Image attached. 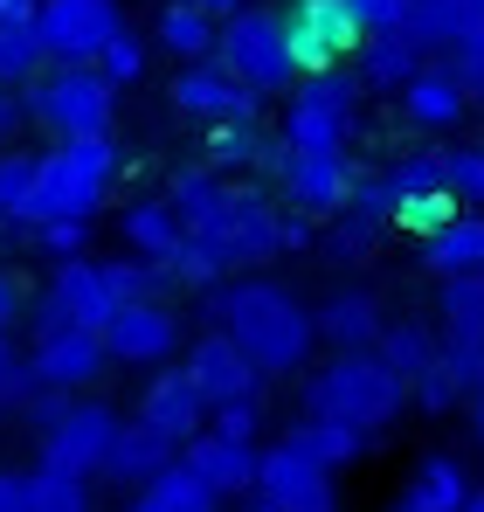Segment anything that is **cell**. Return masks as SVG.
Segmentation results:
<instances>
[{"label": "cell", "instance_id": "obj_3", "mask_svg": "<svg viewBox=\"0 0 484 512\" xmlns=\"http://www.w3.org/2000/svg\"><path fill=\"white\" fill-rule=\"evenodd\" d=\"M118 180V146L111 139H77V146H49L42 167H35V208H28V229H49V222H90L104 208Z\"/></svg>", "mask_w": 484, "mask_h": 512}, {"label": "cell", "instance_id": "obj_27", "mask_svg": "<svg viewBox=\"0 0 484 512\" xmlns=\"http://www.w3.org/2000/svg\"><path fill=\"white\" fill-rule=\"evenodd\" d=\"M422 263L450 284V277H484V215H457L443 236L422 243Z\"/></svg>", "mask_w": 484, "mask_h": 512}, {"label": "cell", "instance_id": "obj_6", "mask_svg": "<svg viewBox=\"0 0 484 512\" xmlns=\"http://www.w3.org/2000/svg\"><path fill=\"white\" fill-rule=\"evenodd\" d=\"M360 77L346 70H325V77H305L298 97H291V118H284V146L291 153H339L346 160V139L360 125Z\"/></svg>", "mask_w": 484, "mask_h": 512}, {"label": "cell", "instance_id": "obj_35", "mask_svg": "<svg viewBox=\"0 0 484 512\" xmlns=\"http://www.w3.org/2000/svg\"><path fill=\"white\" fill-rule=\"evenodd\" d=\"M388 180H395V194L402 201H429V194H450V153H408L402 167H388Z\"/></svg>", "mask_w": 484, "mask_h": 512}, {"label": "cell", "instance_id": "obj_26", "mask_svg": "<svg viewBox=\"0 0 484 512\" xmlns=\"http://www.w3.org/2000/svg\"><path fill=\"white\" fill-rule=\"evenodd\" d=\"M160 42L194 70V63H215L222 56V21L208 14V7H180V0H166L160 7Z\"/></svg>", "mask_w": 484, "mask_h": 512}, {"label": "cell", "instance_id": "obj_56", "mask_svg": "<svg viewBox=\"0 0 484 512\" xmlns=\"http://www.w3.org/2000/svg\"><path fill=\"white\" fill-rule=\"evenodd\" d=\"M125 512H160V506H153V499H146V492H139V499H132V506H125Z\"/></svg>", "mask_w": 484, "mask_h": 512}, {"label": "cell", "instance_id": "obj_48", "mask_svg": "<svg viewBox=\"0 0 484 512\" xmlns=\"http://www.w3.org/2000/svg\"><path fill=\"white\" fill-rule=\"evenodd\" d=\"M35 125V97L28 90H0V139H21Z\"/></svg>", "mask_w": 484, "mask_h": 512}, {"label": "cell", "instance_id": "obj_8", "mask_svg": "<svg viewBox=\"0 0 484 512\" xmlns=\"http://www.w3.org/2000/svg\"><path fill=\"white\" fill-rule=\"evenodd\" d=\"M35 28H42V49L56 70H97L104 49L125 35V14H118V0H42Z\"/></svg>", "mask_w": 484, "mask_h": 512}, {"label": "cell", "instance_id": "obj_57", "mask_svg": "<svg viewBox=\"0 0 484 512\" xmlns=\"http://www.w3.org/2000/svg\"><path fill=\"white\" fill-rule=\"evenodd\" d=\"M464 512H484V492H471V506H464Z\"/></svg>", "mask_w": 484, "mask_h": 512}, {"label": "cell", "instance_id": "obj_11", "mask_svg": "<svg viewBox=\"0 0 484 512\" xmlns=\"http://www.w3.org/2000/svg\"><path fill=\"white\" fill-rule=\"evenodd\" d=\"M125 416L111 402H70V416L42 436V471H70V478H104L111 443H118Z\"/></svg>", "mask_w": 484, "mask_h": 512}, {"label": "cell", "instance_id": "obj_1", "mask_svg": "<svg viewBox=\"0 0 484 512\" xmlns=\"http://www.w3.org/2000/svg\"><path fill=\"white\" fill-rule=\"evenodd\" d=\"M208 333H229V340L270 374H298L312 360V340H319V312H305L277 277H236L222 291H208Z\"/></svg>", "mask_w": 484, "mask_h": 512}, {"label": "cell", "instance_id": "obj_29", "mask_svg": "<svg viewBox=\"0 0 484 512\" xmlns=\"http://www.w3.org/2000/svg\"><path fill=\"white\" fill-rule=\"evenodd\" d=\"M56 63L42 49V28L35 21H0V90H21V84H42Z\"/></svg>", "mask_w": 484, "mask_h": 512}, {"label": "cell", "instance_id": "obj_12", "mask_svg": "<svg viewBox=\"0 0 484 512\" xmlns=\"http://www.w3.org/2000/svg\"><path fill=\"white\" fill-rule=\"evenodd\" d=\"M256 512H339L332 492V471L312 464L298 443H270L263 450V471H256Z\"/></svg>", "mask_w": 484, "mask_h": 512}, {"label": "cell", "instance_id": "obj_59", "mask_svg": "<svg viewBox=\"0 0 484 512\" xmlns=\"http://www.w3.org/2000/svg\"><path fill=\"white\" fill-rule=\"evenodd\" d=\"M180 7H201V0H180Z\"/></svg>", "mask_w": 484, "mask_h": 512}, {"label": "cell", "instance_id": "obj_44", "mask_svg": "<svg viewBox=\"0 0 484 512\" xmlns=\"http://www.w3.org/2000/svg\"><path fill=\"white\" fill-rule=\"evenodd\" d=\"M346 7H353L360 35H402V21H408L415 0H346Z\"/></svg>", "mask_w": 484, "mask_h": 512}, {"label": "cell", "instance_id": "obj_41", "mask_svg": "<svg viewBox=\"0 0 484 512\" xmlns=\"http://www.w3.org/2000/svg\"><path fill=\"white\" fill-rule=\"evenodd\" d=\"M395 222H402L408 236H422V243H429V236H443V229L457 222V194H429V201H402V215H395Z\"/></svg>", "mask_w": 484, "mask_h": 512}, {"label": "cell", "instance_id": "obj_55", "mask_svg": "<svg viewBox=\"0 0 484 512\" xmlns=\"http://www.w3.org/2000/svg\"><path fill=\"white\" fill-rule=\"evenodd\" d=\"M464 14H471V21H478V35H484V0H464Z\"/></svg>", "mask_w": 484, "mask_h": 512}, {"label": "cell", "instance_id": "obj_49", "mask_svg": "<svg viewBox=\"0 0 484 512\" xmlns=\"http://www.w3.org/2000/svg\"><path fill=\"white\" fill-rule=\"evenodd\" d=\"M28 312V298H21V277L14 270H0V340H7V326Z\"/></svg>", "mask_w": 484, "mask_h": 512}, {"label": "cell", "instance_id": "obj_40", "mask_svg": "<svg viewBox=\"0 0 484 512\" xmlns=\"http://www.w3.org/2000/svg\"><path fill=\"white\" fill-rule=\"evenodd\" d=\"M353 215H360V222H374V229H388V222L402 215L395 180H388V173H360V187H353Z\"/></svg>", "mask_w": 484, "mask_h": 512}, {"label": "cell", "instance_id": "obj_14", "mask_svg": "<svg viewBox=\"0 0 484 512\" xmlns=\"http://www.w3.org/2000/svg\"><path fill=\"white\" fill-rule=\"evenodd\" d=\"M180 367H187V381L201 388L208 409H236V402H256V395H263V367H256L229 333H201V340L187 346Z\"/></svg>", "mask_w": 484, "mask_h": 512}, {"label": "cell", "instance_id": "obj_13", "mask_svg": "<svg viewBox=\"0 0 484 512\" xmlns=\"http://www.w3.org/2000/svg\"><path fill=\"white\" fill-rule=\"evenodd\" d=\"M173 111H180V118H201V125L215 132V125H256L263 97L215 56V63H194V70L173 77Z\"/></svg>", "mask_w": 484, "mask_h": 512}, {"label": "cell", "instance_id": "obj_45", "mask_svg": "<svg viewBox=\"0 0 484 512\" xmlns=\"http://www.w3.org/2000/svg\"><path fill=\"white\" fill-rule=\"evenodd\" d=\"M374 236H381L374 222H360V215H346V222H339V229L325 236V256H332V263H360V256L374 250Z\"/></svg>", "mask_w": 484, "mask_h": 512}, {"label": "cell", "instance_id": "obj_31", "mask_svg": "<svg viewBox=\"0 0 484 512\" xmlns=\"http://www.w3.org/2000/svg\"><path fill=\"white\" fill-rule=\"evenodd\" d=\"M436 319H443L450 346H478L484 353V277H450L443 298H436Z\"/></svg>", "mask_w": 484, "mask_h": 512}, {"label": "cell", "instance_id": "obj_25", "mask_svg": "<svg viewBox=\"0 0 484 512\" xmlns=\"http://www.w3.org/2000/svg\"><path fill=\"white\" fill-rule=\"evenodd\" d=\"M422 70H429V56H422L408 35H367V42H360V84H367V90L402 97Z\"/></svg>", "mask_w": 484, "mask_h": 512}, {"label": "cell", "instance_id": "obj_33", "mask_svg": "<svg viewBox=\"0 0 484 512\" xmlns=\"http://www.w3.org/2000/svg\"><path fill=\"white\" fill-rule=\"evenodd\" d=\"M104 277H111L118 305H166V291H173V270L166 263H146V256H111Z\"/></svg>", "mask_w": 484, "mask_h": 512}, {"label": "cell", "instance_id": "obj_42", "mask_svg": "<svg viewBox=\"0 0 484 512\" xmlns=\"http://www.w3.org/2000/svg\"><path fill=\"white\" fill-rule=\"evenodd\" d=\"M450 194H457L471 215H484V146H457V153H450Z\"/></svg>", "mask_w": 484, "mask_h": 512}, {"label": "cell", "instance_id": "obj_18", "mask_svg": "<svg viewBox=\"0 0 484 512\" xmlns=\"http://www.w3.org/2000/svg\"><path fill=\"white\" fill-rule=\"evenodd\" d=\"M28 367H35L42 388L77 395V388H90V381L111 367V346H104V333H49V340H35Z\"/></svg>", "mask_w": 484, "mask_h": 512}, {"label": "cell", "instance_id": "obj_16", "mask_svg": "<svg viewBox=\"0 0 484 512\" xmlns=\"http://www.w3.org/2000/svg\"><path fill=\"white\" fill-rule=\"evenodd\" d=\"M139 423H146V429H160L173 450H187L194 436H208L215 409L201 402V388L187 381V367H160V374L146 381V395H139Z\"/></svg>", "mask_w": 484, "mask_h": 512}, {"label": "cell", "instance_id": "obj_9", "mask_svg": "<svg viewBox=\"0 0 484 512\" xmlns=\"http://www.w3.org/2000/svg\"><path fill=\"white\" fill-rule=\"evenodd\" d=\"M222 63H229V70H236V77L256 90V97H277V90H291L298 63H291L284 14H277V7H249V14H236V21L222 28Z\"/></svg>", "mask_w": 484, "mask_h": 512}, {"label": "cell", "instance_id": "obj_22", "mask_svg": "<svg viewBox=\"0 0 484 512\" xmlns=\"http://www.w3.org/2000/svg\"><path fill=\"white\" fill-rule=\"evenodd\" d=\"M471 492H478L471 471H464L450 450H429V457L408 471V485L395 492V506H388V512H464V506H471Z\"/></svg>", "mask_w": 484, "mask_h": 512}, {"label": "cell", "instance_id": "obj_5", "mask_svg": "<svg viewBox=\"0 0 484 512\" xmlns=\"http://www.w3.org/2000/svg\"><path fill=\"white\" fill-rule=\"evenodd\" d=\"M28 97H35V125L56 132V146L111 139L118 84H104V70H49L42 84H28Z\"/></svg>", "mask_w": 484, "mask_h": 512}, {"label": "cell", "instance_id": "obj_24", "mask_svg": "<svg viewBox=\"0 0 484 512\" xmlns=\"http://www.w3.org/2000/svg\"><path fill=\"white\" fill-rule=\"evenodd\" d=\"M118 229H125V250L146 256V263H173V256L187 250V222H180V208H173L166 194H153V201H132Z\"/></svg>", "mask_w": 484, "mask_h": 512}, {"label": "cell", "instance_id": "obj_38", "mask_svg": "<svg viewBox=\"0 0 484 512\" xmlns=\"http://www.w3.org/2000/svg\"><path fill=\"white\" fill-rule=\"evenodd\" d=\"M166 270H173V284H180V291H222V277H229V263L208 250V243H194V236H187V250L173 256Z\"/></svg>", "mask_w": 484, "mask_h": 512}, {"label": "cell", "instance_id": "obj_52", "mask_svg": "<svg viewBox=\"0 0 484 512\" xmlns=\"http://www.w3.org/2000/svg\"><path fill=\"white\" fill-rule=\"evenodd\" d=\"M21 367H28V360H21V353H14V346L0 340V388H7V381H14V374H21Z\"/></svg>", "mask_w": 484, "mask_h": 512}, {"label": "cell", "instance_id": "obj_47", "mask_svg": "<svg viewBox=\"0 0 484 512\" xmlns=\"http://www.w3.org/2000/svg\"><path fill=\"white\" fill-rule=\"evenodd\" d=\"M215 436H229V443H256V429H263V402H236V409H215Z\"/></svg>", "mask_w": 484, "mask_h": 512}, {"label": "cell", "instance_id": "obj_37", "mask_svg": "<svg viewBox=\"0 0 484 512\" xmlns=\"http://www.w3.org/2000/svg\"><path fill=\"white\" fill-rule=\"evenodd\" d=\"M28 499H35V512H90V478H70V471H28Z\"/></svg>", "mask_w": 484, "mask_h": 512}, {"label": "cell", "instance_id": "obj_36", "mask_svg": "<svg viewBox=\"0 0 484 512\" xmlns=\"http://www.w3.org/2000/svg\"><path fill=\"white\" fill-rule=\"evenodd\" d=\"M146 499H153L160 512H222V499H215V492H208L187 464H173L160 485H146Z\"/></svg>", "mask_w": 484, "mask_h": 512}, {"label": "cell", "instance_id": "obj_15", "mask_svg": "<svg viewBox=\"0 0 484 512\" xmlns=\"http://www.w3.org/2000/svg\"><path fill=\"white\" fill-rule=\"evenodd\" d=\"M277 187L291 194L298 215H353V187L360 173L346 167L339 153H277Z\"/></svg>", "mask_w": 484, "mask_h": 512}, {"label": "cell", "instance_id": "obj_51", "mask_svg": "<svg viewBox=\"0 0 484 512\" xmlns=\"http://www.w3.org/2000/svg\"><path fill=\"white\" fill-rule=\"evenodd\" d=\"M201 7H208V14H215V21H222V28H229V21H236V14H249V0H201Z\"/></svg>", "mask_w": 484, "mask_h": 512}, {"label": "cell", "instance_id": "obj_10", "mask_svg": "<svg viewBox=\"0 0 484 512\" xmlns=\"http://www.w3.org/2000/svg\"><path fill=\"white\" fill-rule=\"evenodd\" d=\"M284 35H291V63H298V77H325V70H339V63L367 42L346 0H291Z\"/></svg>", "mask_w": 484, "mask_h": 512}, {"label": "cell", "instance_id": "obj_53", "mask_svg": "<svg viewBox=\"0 0 484 512\" xmlns=\"http://www.w3.org/2000/svg\"><path fill=\"white\" fill-rule=\"evenodd\" d=\"M7 499H14V471H0V512H7Z\"/></svg>", "mask_w": 484, "mask_h": 512}, {"label": "cell", "instance_id": "obj_19", "mask_svg": "<svg viewBox=\"0 0 484 512\" xmlns=\"http://www.w3.org/2000/svg\"><path fill=\"white\" fill-rule=\"evenodd\" d=\"M180 464L215 492V499H242V492H256V471H263V450L256 443H229V436H194L187 450H180Z\"/></svg>", "mask_w": 484, "mask_h": 512}, {"label": "cell", "instance_id": "obj_46", "mask_svg": "<svg viewBox=\"0 0 484 512\" xmlns=\"http://www.w3.org/2000/svg\"><path fill=\"white\" fill-rule=\"evenodd\" d=\"M97 70H104V84H132V77L146 70V42H139V35L125 28V35H118V42L104 49V63H97Z\"/></svg>", "mask_w": 484, "mask_h": 512}, {"label": "cell", "instance_id": "obj_39", "mask_svg": "<svg viewBox=\"0 0 484 512\" xmlns=\"http://www.w3.org/2000/svg\"><path fill=\"white\" fill-rule=\"evenodd\" d=\"M464 395H478V388H471V381H464V374H457L450 360H436V367H429V374L415 381V409H429V416H450V409H457Z\"/></svg>", "mask_w": 484, "mask_h": 512}, {"label": "cell", "instance_id": "obj_30", "mask_svg": "<svg viewBox=\"0 0 484 512\" xmlns=\"http://www.w3.org/2000/svg\"><path fill=\"white\" fill-rule=\"evenodd\" d=\"M374 353H381V360L402 374L408 388H415V381H422V374L443 360V340H436L422 319H388V333H381V346H374Z\"/></svg>", "mask_w": 484, "mask_h": 512}, {"label": "cell", "instance_id": "obj_21", "mask_svg": "<svg viewBox=\"0 0 484 512\" xmlns=\"http://www.w3.org/2000/svg\"><path fill=\"white\" fill-rule=\"evenodd\" d=\"M464 111H471V84H464L450 63H429V70L402 90V118L415 132H457Z\"/></svg>", "mask_w": 484, "mask_h": 512}, {"label": "cell", "instance_id": "obj_17", "mask_svg": "<svg viewBox=\"0 0 484 512\" xmlns=\"http://www.w3.org/2000/svg\"><path fill=\"white\" fill-rule=\"evenodd\" d=\"M104 346H111V367H166L180 353V312L173 305H125L111 319Z\"/></svg>", "mask_w": 484, "mask_h": 512}, {"label": "cell", "instance_id": "obj_4", "mask_svg": "<svg viewBox=\"0 0 484 512\" xmlns=\"http://www.w3.org/2000/svg\"><path fill=\"white\" fill-rule=\"evenodd\" d=\"M194 243H208L229 270H263V263H277V256L291 250V215L263 187L229 180V201L194 229Z\"/></svg>", "mask_w": 484, "mask_h": 512}, {"label": "cell", "instance_id": "obj_58", "mask_svg": "<svg viewBox=\"0 0 484 512\" xmlns=\"http://www.w3.org/2000/svg\"><path fill=\"white\" fill-rule=\"evenodd\" d=\"M478 388H484V360H478Z\"/></svg>", "mask_w": 484, "mask_h": 512}, {"label": "cell", "instance_id": "obj_60", "mask_svg": "<svg viewBox=\"0 0 484 512\" xmlns=\"http://www.w3.org/2000/svg\"><path fill=\"white\" fill-rule=\"evenodd\" d=\"M478 104H484V90H478Z\"/></svg>", "mask_w": 484, "mask_h": 512}, {"label": "cell", "instance_id": "obj_34", "mask_svg": "<svg viewBox=\"0 0 484 512\" xmlns=\"http://www.w3.org/2000/svg\"><path fill=\"white\" fill-rule=\"evenodd\" d=\"M35 167L42 153H0V222H21L28 229V208H35Z\"/></svg>", "mask_w": 484, "mask_h": 512}, {"label": "cell", "instance_id": "obj_50", "mask_svg": "<svg viewBox=\"0 0 484 512\" xmlns=\"http://www.w3.org/2000/svg\"><path fill=\"white\" fill-rule=\"evenodd\" d=\"M42 0H0V21H35Z\"/></svg>", "mask_w": 484, "mask_h": 512}, {"label": "cell", "instance_id": "obj_28", "mask_svg": "<svg viewBox=\"0 0 484 512\" xmlns=\"http://www.w3.org/2000/svg\"><path fill=\"white\" fill-rule=\"evenodd\" d=\"M284 443H298V450H305L312 464H325V471H346V464L367 457L374 436H360V429H346V423H319V416H305V423L284 429Z\"/></svg>", "mask_w": 484, "mask_h": 512}, {"label": "cell", "instance_id": "obj_32", "mask_svg": "<svg viewBox=\"0 0 484 512\" xmlns=\"http://www.w3.org/2000/svg\"><path fill=\"white\" fill-rule=\"evenodd\" d=\"M277 153H284V146H270V139H263V132H256V125H215V132H208V167L215 173H229V167H270L277 173Z\"/></svg>", "mask_w": 484, "mask_h": 512}, {"label": "cell", "instance_id": "obj_54", "mask_svg": "<svg viewBox=\"0 0 484 512\" xmlns=\"http://www.w3.org/2000/svg\"><path fill=\"white\" fill-rule=\"evenodd\" d=\"M471 423H478V443H484V388H478V402H471Z\"/></svg>", "mask_w": 484, "mask_h": 512}, {"label": "cell", "instance_id": "obj_20", "mask_svg": "<svg viewBox=\"0 0 484 512\" xmlns=\"http://www.w3.org/2000/svg\"><path fill=\"white\" fill-rule=\"evenodd\" d=\"M381 333H388V312H381V298L360 291V284H339L319 305V340L332 346V353H374Z\"/></svg>", "mask_w": 484, "mask_h": 512}, {"label": "cell", "instance_id": "obj_2", "mask_svg": "<svg viewBox=\"0 0 484 512\" xmlns=\"http://www.w3.org/2000/svg\"><path fill=\"white\" fill-rule=\"evenodd\" d=\"M402 409H415V388L381 353H332L319 374L305 381V416L346 423V429H360V436H381L388 423H402Z\"/></svg>", "mask_w": 484, "mask_h": 512}, {"label": "cell", "instance_id": "obj_7", "mask_svg": "<svg viewBox=\"0 0 484 512\" xmlns=\"http://www.w3.org/2000/svg\"><path fill=\"white\" fill-rule=\"evenodd\" d=\"M118 312L125 305H118L104 263H90V256L83 263H56V277H49L42 305H35V340H49V333H111Z\"/></svg>", "mask_w": 484, "mask_h": 512}, {"label": "cell", "instance_id": "obj_23", "mask_svg": "<svg viewBox=\"0 0 484 512\" xmlns=\"http://www.w3.org/2000/svg\"><path fill=\"white\" fill-rule=\"evenodd\" d=\"M180 464V450L166 443L160 429H146L139 416L118 429V443H111V464H104V478L111 485H132V492H146V485H160L166 471Z\"/></svg>", "mask_w": 484, "mask_h": 512}, {"label": "cell", "instance_id": "obj_43", "mask_svg": "<svg viewBox=\"0 0 484 512\" xmlns=\"http://www.w3.org/2000/svg\"><path fill=\"white\" fill-rule=\"evenodd\" d=\"M35 250L56 256V263H83V243H90V222H49V229H28Z\"/></svg>", "mask_w": 484, "mask_h": 512}]
</instances>
